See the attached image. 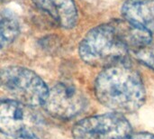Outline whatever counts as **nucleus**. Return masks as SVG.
Listing matches in <instances>:
<instances>
[{
	"mask_svg": "<svg viewBox=\"0 0 154 139\" xmlns=\"http://www.w3.org/2000/svg\"><path fill=\"white\" fill-rule=\"evenodd\" d=\"M95 92L101 104L120 114L138 110L145 100L140 74L125 62L106 68L96 81Z\"/></svg>",
	"mask_w": 154,
	"mask_h": 139,
	"instance_id": "obj_1",
	"label": "nucleus"
},
{
	"mask_svg": "<svg viewBox=\"0 0 154 139\" xmlns=\"http://www.w3.org/2000/svg\"><path fill=\"white\" fill-rule=\"evenodd\" d=\"M81 59L97 67L125 62L130 50L125 43L120 19L98 25L83 38L79 48Z\"/></svg>",
	"mask_w": 154,
	"mask_h": 139,
	"instance_id": "obj_2",
	"label": "nucleus"
},
{
	"mask_svg": "<svg viewBox=\"0 0 154 139\" xmlns=\"http://www.w3.org/2000/svg\"><path fill=\"white\" fill-rule=\"evenodd\" d=\"M3 87L17 100L27 107L43 106L49 90L45 82L32 71L23 67H8L2 71Z\"/></svg>",
	"mask_w": 154,
	"mask_h": 139,
	"instance_id": "obj_3",
	"label": "nucleus"
},
{
	"mask_svg": "<svg viewBox=\"0 0 154 139\" xmlns=\"http://www.w3.org/2000/svg\"><path fill=\"white\" fill-rule=\"evenodd\" d=\"M72 135L75 139H130L132 127L122 114L107 113L78 122Z\"/></svg>",
	"mask_w": 154,
	"mask_h": 139,
	"instance_id": "obj_4",
	"label": "nucleus"
},
{
	"mask_svg": "<svg viewBox=\"0 0 154 139\" xmlns=\"http://www.w3.org/2000/svg\"><path fill=\"white\" fill-rule=\"evenodd\" d=\"M86 105V99L78 89L60 83L49 90L43 107L56 118L70 119L80 114Z\"/></svg>",
	"mask_w": 154,
	"mask_h": 139,
	"instance_id": "obj_5",
	"label": "nucleus"
},
{
	"mask_svg": "<svg viewBox=\"0 0 154 139\" xmlns=\"http://www.w3.org/2000/svg\"><path fill=\"white\" fill-rule=\"evenodd\" d=\"M27 106L15 100H0V132L14 137L22 129L29 128Z\"/></svg>",
	"mask_w": 154,
	"mask_h": 139,
	"instance_id": "obj_6",
	"label": "nucleus"
},
{
	"mask_svg": "<svg viewBox=\"0 0 154 139\" xmlns=\"http://www.w3.org/2000/svg\"><path fill=\"white\" fill-rule=\"evenodd\" d=\"M33 2L61 27L72 28L76 25L78 11L74 0H33Z\"/></svg>",
	"mask_w": 154,
	"mask_h": 139,
	"instance_id": "obj_7",
	"label": "nucleus"
},
{
	"mask_svg": "<svg viewBox=\"0 0 154 139\" xmlns=\"http://www.w3.org/2000/svg\"><path fill=\"white\" fill-rule=\"evenodd\" d=\"M122 13L125 20L147 27L154 21V0H129Z\"/></svg>",
	"mask_w": 154,
	"mask_h": 139,
	"instance_id": "obj_8",
	"label": "nucleus"
},
{
	"mask_svg": "<svg viewBox=\"0 0 154 139\" xmlns=\"http://www.w3.org/2000/svg\"><path fill=\"white\" fill-rule=\"evenodd\" d=\"M19 34V23L14 14L0 11V49L12 43Z\"/></svg>",
	"mask_w": 154,
	"mask_h": 139,
	"instance_id": "obj_9",
	"label": "nucleus"
},
{
	"mask_svg": "<svg viewBox=\"0 0 154 139\" xmlns=\"http://www.w3.org/2000/svg\"><path fill=\"white\" fill-rule=\"evenodd\" d=\"M137 58L142 63L154 70V47L150 45L136 52Z\"/></svg>",
	"mask_w": 154,
	"mask_h": 139,
	"instance_id": "obj_10",
	"label": "nucleus"
},
{
	"mask_svg": "<svg viewBox=\"0 0 154 139\" xmlns=\"http://www.w3.org/2000/svg\"><path fill=\"white\" fill-rule=\"evenodd\" d=\"M14 139H40L38 136L31 130L30 128H26L18 132L15 136L13 137Z\"/></svg>",
	"mask_w": 154,
	"mask_h": 139,
	"instance_id": "obj_11",
	"label": "nucleus"
},
{
	"mask_svg": "<svg viewBox=\"0 0 154 139\" xmlns=\"http://www.w3.org/2000/svg\"><path fill=\"white\" fill-rule=\"evenodd\" d=\"M130 139H154V136L150 133H136V134H132Z\"/></svg>",
	"mask_w": 154,
	"mask_h": 139,
	"instance_id": "obj_12",
	"label": "nucleus"
}]
</instances>
